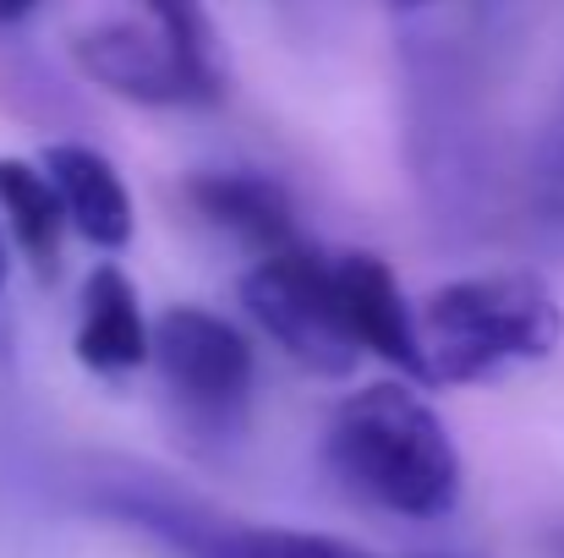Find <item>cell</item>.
I'll list each match as a JSON object with an SVG mask.
<instances>
[{"mask_svg": "<svg viewBox=\"0 0 564 558\" xmlns=\"http://www.w3.org/2000/svg\"><path fill=\"white\" fill-rule=\"evenodd\" d=\"M149 368L160 372L171 405L182 411V422L192 433H208V438L241 433L247 405H252L258 362H252V340L230 318H219L197 302L165 307L154 318Z\"/></svg>", "mask_w": 564, "mask_h": 558, "instance_id": "4", "label": "cell"}, {"mask_svg": "<svg viewBox=\"0 0 564 558\" xmlns=\"http://www.w3.org/2000/svg\"><path fill=\"white\" fill-rule=\"evenodd\" d=\"M280 11H285V17H296V22H313V17L324 11V0H280Z\"/></svg>", "mask_w": 564, "mask_h": 558, "instance_id": "14", "label": "cell"}, {"mask_svg": "<svg viewBox=\"0 0 564 558\" xmlns=\"http://www.w3.org/2000/svg\"><path fill=\"white\" fill-rule=\"evenodd\" d=\"M241 307L296 368L318 378H351L362 362V346L351 340V324L340 313L335 258H318L302 241L263 252L241 274Z\"/></svg>", "mask_w": 564, "mask_h": 558, "instance_id": "3", "label": "cell"}, {"mask_svg": "<svg viewBox=\"0 0 564 558\" xmlns=\"http://www.w3.org/2000/svg\"><path fill=\"white\" fill-rule=\"evenodd\" d=\"M72 351L94 378H132L154 357V324L143 318V296L121 263H94L77 296Z\"/></svg>", "mask_w": 564, "mask_h": 558, "instance_id": "7", "label": "cell"}, {"mask_svg": "<svg viewBox=\"0 0 564 558\" xmlns=\"http://www.w3.org/2000/svg\"><path fill=\"white\" fill-rule=\"evenodd\" d=\"M138 6H143V17H149L165 39H176V44L187 50L197 66L219 72V66H214V28H208V6H203V0H138Z\"/></svg>", "mask_w": 564, "mask_h": 558, "instance_id": "11", "label": "cell"}, {"mask_svg": "<svg viewBox=\"0 0 564 558\" xmlns=\"http://www.w3.org/2000/svg\"><path fill=\"white\" fill-rule=\"evenodd\" d=\"M187 203L225 236L247 241L258 258L296 247V214L285 186L258 171H197L187 182Z\"/></svg>", "mask_w": 564, "mask_h": 558, "instance_id": "9", "label": "cell"}, {"mask_svg": "<svg viewBox=\"0 0 564 558\" xmlns=\"http://www.w3.org/2000/svg\"><path fill=\"white\" fill-rule=\"evenodd\" d=\"M0 225H6L11 241L33 258L39 274L55 269L66 214H61V197H55V186L44 176V165H33V160H6V154H0Z\"/></svg>", "mask_w": 564, "mask_h": 558, "instance_id": "10", "label": "cell"}, {"mask_svg": "<svg viewBox=\"0 0 564 558\" xmlns=\"http://www.w3.org/2000/svg\"><path fill=\"white\" fill-rule=\"evenodd\" d=\"M324 466L346 499L394 521H444L466 488L460 449L411 378L368 383L335 405Z\"/></svg>", "mask_w": 564, "mask_h": 558, "instance_id": "1", "label": "cell"}, {"mask_svg": "<svg viewBox=\"0 0 564 558\" xmlns=\"http://www.w3.org/2000/svg\"><path fill=\"white\" fill-rule=\"evenodd\" d=\"M44 176L61 197V214H66V230H77L88 247L99 252H121L138 230V214H132V192L121 182V171L88 149V143H50L44 149Z\"/></svg>", "mask_w": 564, "mask_h": 558, "instance_id": "8", "label": "cell"}, {"mask_svg": "<svg viewBox=\"0 0 564 558\" xmlns=\"http://www.w3.org/2000/svg\"><path fill=\"white\" fill-rule=\"evenodd\" d=\"M543 186L564 197V110L560 121H554V138H549V149H543Z\"/></svg>", "mask_w": 564, "mask_h": 558, "instance_id": "12", "label": "cell"}, {"mask_svg": "<svg viewBox=\"0 0 564 558\" xmlns=\"http://www.w3.org/2000/svg\"><path fill=\"white\" fill-rule=\"evenodd\" d=\"M39 6H44V0H0V28H17V22H28Z\"/></svg>", "mask_w": 564, "mask_h": 558, "instance_id": "13", "label": "cell"}, {"mask_svg": "<svg viewBox=\"0 0 564 558\" xmlns=\"http://www.w3.org/2000/svg\"><path fill=\"white\" fill-rule=\"evenodd\" d=\"M6 274H11V230L0 225V291H6Z\"/></svg>", "mask_w": 564, "mask_h": 558, "instance_id": "15", "label": "cell"}, {"mask_svg": "<svg viewBox=\"0 0 564 558\" xmlns=\"http://www.w3.org/2000/svg\"><path fill=\"white\" fill-rule=\"evenodd\" d=\"M416 335H422V383L466 389L549 362L564 340V307L543 274L488 269L433 285L416 302Z\"/></svg>", "mask_w": 564, "mask_h": 558, "instance_id": "2", "label": "cell"}, {"mask_svg": "<svg viewBox=\"0 0 564 558\" xmlns=\"http://www.w3.org/2000/svg\"><path fill=\"white\" fill-rule=\"evenodd\" d=\"M72 66L143 110H192L219 99V72L197 66L176 39H165L149 17L143 22H94L72 33Z\"/></svg>", "mask_w": 564, "mask_h": 558, "instance_id": "5", "label": "cell"}, {"mask_svg": "<svg viewBox=\"0 0 564 558\" xmlns=\"http://www.w3.org/2000/svg\"><path fill=\"white\" fill-rule=\"evenodd\" d=\"M335 291H340V313H346L351 340L362 346V357H378L383 368L422 383L416 307L405 302V291L389 274V263L378 252H340L335 258Z\"/></svg>", "mask_w": 564, "mask_h": 558, "instance_id": "6", "label": "cell"}, {"mask_svg": "<svg viewBox=\"0 0 564 558\" xmlns=\"http://www.w3.org/2000/svg\"><path fill=\"white\" fill-rule=\"evenodd\" d=\"M357 558H378V554H368V548H362V554H357Z\"/></svg>", "mask_w": 564, "mask_h": 558, "instance_id": "17", "label": "cell"}, {"mask_svg": "<svg viewBox=\"0 0 564 558\" xmlns=\"http://www.w3.org/2000/svg\"><path fill=\"white\" fill-rule=\"evenodd\" d=\"M383 6H394V11H422V6H438V0H383Z\"/></svg>", "mask_w": 564, "mask_h": 558, "instance_id": "16", "label": "cell"}]
</instances>
